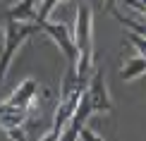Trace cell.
Here are the masks:
<instances>
[{"label": "cell", "instance_id": "cell-6", "mask_svg": "<svg viewBox=\"0 0 146 141\" xmlns=\"http://www.w3.org/2000/svg\"><path fill=\"white\" fill-rule=\"evenodd\" d=\"M36 93H38V84H36V79H24L19 86L15 89V93H12L5 103L12 105V108L34 113V108H36Z\"/></svg>", "mask_w": 146, "mask_h": 141}, {"label": "cell", "instance_id": "cell-2", "mask_svg": "<svg viewBox=\"0 0 146 141\" xmlns=\"http://www.w3.org/2000/svg\"><path fill=\"white\" fill-rule=\"evenodd\" d=\"M36 31H41L38 24H31V22H17V19H10L7 29H5V46L0 50V84H3L5 74H7L10 65H12V58L17 55V50L22 48V43L34 36Z\"/></svg>", "mask_w": 146, "mask_h": 141}, {"label": "cell", "instance_id": "cell-1", "mask_svg": "<svg viewBox=\"0 0 146 141\" xmlns=\"http://www.w3.org/2000/svg\"><path fill=\"white\" fill-rule=\"evenodd\" d=\"M74 43H77V60L74 72L84 81H89L94 67V12L89 5H79L74 19Z\"/></svg>", "mask_w": 146, "mask_h": 141}, {"label": "cell", "instance_id": "cell-3", "mask_svg": "<svg viewBox=\"0 0 146 141\" xmlns=\"http://www.w3.org/2000/svg\"><path fill=\"white\" fill-rule=\"evenodd\" d=\"M84 91H77V93H70V96H60V103L55 108V115H53V127H50V134L43 139H62L65 129L70 127L72 122V115H74V108L79 103Z\"/></svg>", "mask_w": 146, "mask_h": 141}, {"label": "cell", "instance_id": "cell-14", "mask_svg": "<svg viewBox=\"0 0 146 141\" xmlns=\"http://www.w3.org/2000/svg\"><path fill=\"white\" fill-rule=\"evenodd\" d=\"M3 46H5V29H0V50H3Z\"/></svg>", "mask_w": 146, "mask_h": 141}, {"label": "cell", "instance_id": "cell-9", "mask_svg": "<svg viewBox=\"0 0 146 141\" xmlns=\"http://www.w3.org/2000/svg\"><path fill=\"white\" fill-rule=\"evenodd\" d=\"M141 74H146V58H132L127 60V65L120 70V77L125 79V81H134V79H139Z\"/></svg>", "mask_w": 146, "mask_h": 141}, {"label": "cell", "instance_id": "cell-4", "mask_svg": "<svg viewBox=\"0 0 146 141\" xmlns=\"http://www.w3.org/2000/svg\"><path fill=\"white\" fill-rule=\"evenodd\" d=\"M41 31H46L48 36L53 38V43L60 48V53L65 55L67 60H77V43H74V34H70V26L62 22H41L38 24Z\"/></svg>", "mask_w": 146, "mask_h": 141}, {"label": "cell", "instance_id": "cell-8", "mask_svg": "<svg viewBox=\"0 0 146 141\" xmlns=\"http://www.w3.org/2000/svg\"><path fill=\"white\" fill-rule=\"evenodd\" d=\"M38 5H41V0H19V3H15L7 10V17L17 19V22H34L36 12H38Z\"/></svg>", "mask_w": 146, "mask_h": 141}, {"label": "cell", "instance_id": "cell-13", "mask_svg": "<svg viewBox=\"0 0 146 141\" xmlns=\"http://www.w3.org/2000/svg\"><path fill=\"white\" fill-rule=\"evenodd\" d=\"M77 139H86V141H89V139H94V141H101L103 136H101V134H96L94 129H89V127L84 124L82 129H79V136H77Z\"/></svg>", "mask_w": 146, "mask_h": 141}, {"label": "cell", "instance_id": "cell-11", "mask_svg": "<svg viewBox=\"0 0 146 141\" xmlns=\"http://www.w3.org/2000/svg\"><path fill=\"white\" fill-rule=\"evenodd\" d=\"M127 36H129V41L134 43V48L141 53V58H146V36L139 34V31H134V29H129V34H127Z\"/></svg>", "mask_w": 146, "mask_h": 141}, {"label": "cell", "instance_id": "cell-7", "mask_svg": "<svg viewBox=\"0 0 146 141\" xmlns=\"http://www.w3.org/2000/svg\"><path fill=\"white\" fill-rule=\"evenodd\" d=\"M89 115H94V108H91V98L86 93V89H84V93H82V98H79V103H77V108H74V115H72V122H70L67 129H65L62 139H70V141L77 139L79 136V129L86 124Z\"/></svg>", "mask_w": 146, "mask_h": 141}, {"label": "cell", "instance_id": "cell-5", "mask_svg": "<svg viewBox=\"0 0 146 141\" xmlns=\"http://www.w3.org/2000/svg\"><path fill=\"white\" fill-rule=\"evenodd\" d=\"M86 93L91 98L94 113H110L113 110V101H110V93H108L106 79H103V70H96L91 74V84L86 86Z\"/></svg>", "mask_w": 146, "mask_h": 141}, {"label": "cell", "instance_id": "cell-10", "mask_svg": "<svg viewBox=\"0 0 146 141\" xmlns=\"http://www.w3.org/2000/svg\"><path fill=\"white\" fill-rule=\"evenodd\" d=\"M60 3V0H41V5H38V12H36V24H41V22H46L48 19V15H50L53 10H55V5Z\"/></svg>", "mask_w": 146, "mask_h": 141}, {"label": "cell", "instance_id": "cell-12", "mask_svg": "<svg viewBox=\"0 0 146 141\" xmlns=\"http://www.w3.org/2000/svg\"><path fill=\"white\" fill-rule=\"evenodd\" d=\"M5 134H7V139H15V141L29 139L27 132H24V127H10V129H5Z\"/></svg>", "mask_w": 146, "mask_h": 141}]
</instances>
